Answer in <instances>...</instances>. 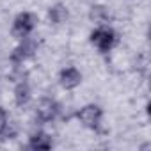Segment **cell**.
<instances>
[{"label":"cell","instance_id":"cell-11","mask_svg":"<svg viewBox=\"0 0 151 151\" xmlns=\"http://www.w3.org/2000/svg\"><path fill=\"white\" fill-rule=\"evenodd\" d=\"M6 126H7V114L4 109H0V133L6 130Z\"/></svg>","mask_w":151,"mask_h":151},{"label":"cell","instance_id":"cell-10","mask_svg":"<svg viewBox=\"0 0 151 151\" xmlns=\"http://www.w3.org/2000/svg\"><path fill=\"white\" fill-rule=\"evenodd\" d=\"M91 18L94 22H98V23H105L109 20V13H107V9L103 6H94L91 9Z\"/></svg>","mask_w":151,"mask_h":151},{"label":"cell","instance_id":"cell-2","mask_svg":"<svg viewBox=\"0 0 151 151\" xmlns=\"http://www.w3.org/2000/svg\"><path fill=\"white\" fill-rule=\"evenodd\" d=\"M36 22H37L36 14H32V13H20L14 18V22H13V36L18 37V39L27 37L32 32V29L36 27Z\"/></svg>","mask_w":151,"mask_h":151},{"label":"cell","instance_id":"cell-9","mask_svg":"<svg viewBox=\"0 0 151 151\" xmlns=\"http://www.w3.org/2000/svg\"><path fill=\"white\" fill-rule=\"evenodd\" d=\"M48 18H50L52 23L60 25V23H64V22L68 20V9H66L62 4H55L53 7H50V11H48Z\"/></svg>","mask_w":151,"mask_h":151},{"label":"cell","instance_id":"cell-4","mask_svg":"<svg viewBox=\"0 0 151 151\" xmlns=\"http://www.w3.org/2000/svg\"><path fill=\"white\" fill-rule=\"evenodd\" d=\"M36 50H37V43H36L32 37L27 36V37H23V41L14 48V52H13V55H11V60L16 62V64H22L23 60H27L29 57H32Z\"/></svg>","mask_w":151,"mask_h":151},{"label":"cell","instance_id":"cell-7","mask_svg":"<svg viewBox=\"0 0 151 151\" xmlns=\"http://www.w3.org/2000/svg\"><path fill=\"white\" fill-rule=\"evenodd\" d=\"M29 147L30 149H50L52 147V139L45 132H34L29 139Z\"/></svg>","mask_w":151,"mask_h":151},{"label":"cell","instance_id":"cell-3","mask_svg":"<svg viewBox=\"0 0 151 151\" xmlns=\"http://www.w3.org/2000/svg\"><path fill=\"white\" fill-rule=\"evenodd\" d=\"M60 112V105L52 100V98H43L39 103H37V109H36V116L39 121L43 123H48V121H53Z\"/></svg>","mask_w":151,"mask_h":151},{"label":"cell","instance_id":"cell-1","mask_svg":"<svg viewBox=\"0 0 151 151\" xmlns=\"http://www.w3.org/2000/svg\"><path fill=\"white\" fill-rule=\"evenodd\" d=\"M91 43L100 50V52H110L114 46H116V43H117V36H116V32L112 30V29H109V27H100V29H96L93 34H91Z\"/></svg>","mask_w":151,"mask_h":151},{"label":"cell","instance_id":"cell-5","mask_svg":"<svg viewBox=\"0 0 151 151\" xmlns=\"http://www.w3.org/2000/svg\"><path fill=\"white\" fill-rule=\"evenodd\" d=\"M78 119L84 126L87 128H96L101 121V109L98 105H86L84 109L78 110Z\"/></svg>","mask_w":151,"mask_h":151},{"label":"cell","instance_id":"cell-8","mask_svg":"<svg viewBox=\"0 0 151 151\" xmlns=\"http://www.w3.org/2000/svg\"><path fill=\"white\" fill-rule=\"evenodd\" d=\"M30 100V87L27 82H20L14 89V101L18 107H25Z\"/></svg>","mask_w":151,"mask_h":151},{"label":"cell","instance_id":"cell-6","mask_svg":"<svg viewBox=\"0 0 151 151\" xmlns=\"http://www.w3.org/2000/svg\"><path fill=\"white\" fill-rule=\"evenodd\" d=\"M59 82L64 89H75L77 86H80L82 82V75L77 68H66L60 71V77H59Z\"/></svg>","mask_w":151,"mask_h":151}]
</instances>
